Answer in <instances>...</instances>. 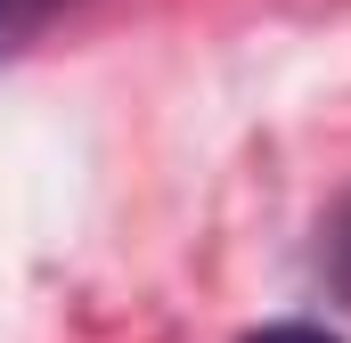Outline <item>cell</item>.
<instances>
[{"label": "cell", "mask_w": 351, "mask_h": 343, "mask_svg": "<svg viewBox=\"0 0 351 343\" xmlns=\"http://www.w3.org/2000/svg\"><path fill=\"white\" fill-rule=\"evenodd\" d=\"M58 8H66V0H0V58H16V49H25Z\"/></svg>", "instance_id": "1"}, {"label": "cell", "mask_w": 351, "mask_h": 343, "mask_svg": "<svg viewBox=\"0 0 351 343\" xmlns=\"http://www.w3.org/2000/svg\"><path fill=\"white\" fill-rule=\"evenodd\" d=\"M245 343H343V335H327L311 319H286V327H262V335H245Z\"/></svg>", "instance_id": "2"}]
</instances>
